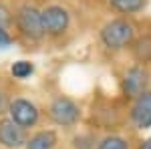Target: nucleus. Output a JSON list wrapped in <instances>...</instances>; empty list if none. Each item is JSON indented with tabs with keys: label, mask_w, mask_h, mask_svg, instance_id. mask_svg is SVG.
<instances>
[{
	"label": "nucleus",
	"mask_w": 151,
	"mask_h": 149,
	"mask_svg": "<svg viewBox=\"0 0 151 149\" xmlns=\"http://www.w3.org/2000/svg\"><path fill=\"white\" fill-rule=\"evenodd\" d=\"M133 35H135V30H133V26L129 22H125V20H111V22H107L103 26L101 40H103L105 46L117 50V48L127 46L133 40Z\"/></svg>",
	"instance_id": "nucleus-1"
},
{
	"label": "nucleus",
	"mask_w": 151,
	"mask_h": 149,
	"mask_svg": "<svg viewBox=\"0 0 151 149\" xmlns=\"http://www.w3.org/2000/svg\"><path fill=\"white\" fill-rule=\"evenodd\" d=\"M48 113H50V119L57 123V125H63V127H70L75 125L81 117V109L79 105L75 103L73 99L69 97H57L50 107H48Z\"/></svg>",
	"instance_id": "nucleus-2"
},
{
	"label": "nucleus",
	"mask_w": 151,
	"mask_h": 149,
	"mask_svg": "<svg viewBox=\"0 0 151 149\" xmlns=\"http://www.w3.org/2000/svg\"><path fill=\"white\" fill-rule=\"evenodd\" d=\"M16 26L28 38H40L45 35L42 20H40V10H36L35 6H28V4L16 12Z\"/></svg>",
	"instance_id": "nucleus-3"
},
{
	"label": "nucleus",
	"mask_w": 151,
	"mask_h": 149,
	"mask_svg": "<svg viewBox=\"0 0 151 149\" xmlns=\"http://www.w3.org/2000/svg\"><path fill=\"white\" fill-rule=\"evenodd\" d=\"M8 113H10V121L16 123L20 129H26V127H32L38 123V109L28 99H14L8 107Z\"/></svg>",
	"instance_id": "nucleus-4"
},
{
	"label": "nucleus",
	"mask_w": 151,
	"mask_h": 149,
	"mask_svg": "<svg viewBox=\"0 0 151 149\" xmlns=\"http://www.w3.org/2000/svg\"><path fill=\"white\" fill-rule=\"evenodd\" d=\"M40 20H42V30L48 35H63L69 26V12L67 8L52 4L47 6L45 10H40Z\"/></svg>",
	"instance_id": "nucleus-5"
},
{
	"label": "nucleus",
	"mask_w": 151,
	"mask_h": 149,
	"mask_svg": "<svg viewBox=\"0 0 151 149\" xmlns=\"http://www.w3.org/2000/svg\"><path fill=\"white\" fill-rule=\"evenodd\" d=\"M26 143V137H24V129L12 123L10 119H4L0 121V145L8 149H18Z\"/></svg>",
	"instance_id": "nucleus-6"
},
{
	"label": "nucleus",
	"mask_w": 151,
	"mask_h": 149,
	"mask_svg": "<svg viewBox=\"0 0 151 149\" xmlns=\"http://www.w3.org/2000/svg\"><path fill=\"white\" fill-rule=\"evenodd\" d=\"M131 117H133V123L141 129L151 127V91H145L137 97V101L133 105V111H131Z\"/></svg>",
	"instance_id": "nucleus-7"
},
{
	"label": "nucleus",
	"mask_w": 151,
	"mask_h": 149,
	"mask_svg": "<svg viewBox=\"0 0 151 149\" xmlns=\"http://www.w3.org/2000/svg\"><path fill=\"white\" fill-rule=\"evenodd\" d=\"M147 73L139 67H135V69L127 71V75H125V79H123V89L127 93L129 97H139L141 93H145V87H147Z\"/></svg>",
	"instance_id": "nucleus-8"
},
{
	"label": "nucleus",
	"mask_w": 151,
	"mask_h": 149,
	"mask_svg": "<svg viewBox=\"0 0 151 149\" xmlns=\"http://www.w3.org/2000/svg\"><path fill=\"white\" fill-rule=\"evenodd\" d=\"M24 145H26V149H55L57 147V133L55 131H38Z\"/></svg>",
	"instance_id": "nucleus-9"
},
{
	"label": "nucleus",
	"mask_w": 151,
	"mask_h": 149,
	"mask_svg": "<svg viewBox=\"0 0 151 149\" xmlns=\"http://www.w3.org/2000/svg\"><path fill=\"white\" fill-rule=\"evenodd\" d=\"M109 2L121 12H137L145 4V0H109Z\"/></svg>",
	"instance_id": "nucleus-10"
},
{
	"label": "nucleus",
	"mask_w": 151,
	"mask_h": 149,
	"mask_svg": "<svg viewBox=\"0 0 151 149\" xmlns=\"http://www.w3.org/2000/svg\"><path fill=\"white\" fill-rule=\"evenodd\" d=\"M97 149H129V143H127V139L119 137V135H109L99 143Z\"/></svg>",
	"instance_id": "nucleus-11"
},
{
	"label": "nucleus",
	"mask_w": 151,
	"mask_h": 149,
	"mask_svg": "<svg viewBox=\"0 0 151 149\" xmlns=\"http://www.w3.org/2000/svg\"><path fill=\"white\" fill-rule=\"evenodd\" d=\"M10 71H12V77H16V79H26L28 75H32L35 67H32L28 60H18V63L12 65Z\"/></svg>",
	"instance_id": "nucleus-12"
},
{
	"label": "nucleus",
	"mask_w": 151,
	"mask_h": 149,
	"mask_svg": "<svg viewBox=\"0 0 151 149\" xmlns=\"http://www.w3.org/2000/svg\"><path fill=\"white\" fill-rule=\"evenodd\" d=\"M95 139L93 137H89V135H87V137H75V147L77 149H95Z\"/></svg>",
	"instance_id": "nucleus-13"
},
{
	"label": "nucleus",
	"mask_w": 151,
	"mask_h": 149,
	"mask_svg": "<svg viewBox=\"0 0 151 149\" xmlns=\"http://www.w3.org/2000/svg\"><path fill=\"white\" fill-rule=\"evenodd\" d=\"M8 22H10V12H8L6 6H2V4H0V28H4Z\"/></svg>",
	"instance_id": "nucleus-14"
},
{
	"label": "nucleus",
	"mask_w": 151,
	"mask_h": 149,
	"mask_svg": "<svg viewBox=\"0 0 151 149\" xmlns=\"http://www.w3.org/2000/svg\"><path fill=\"white\" fill-rule=\"evenodd\" d=\"M10 42H12V38L8 35V30L6 28H0V48H6Z\"/></svg>",
	"instance_id": "nucleus-15"
},
{
	"label": "nucleus",
	"mask_w": 151,
	"mask_h": 149,
	"mask_svg": "<svg viewBox=\"0 0 151 149\" xmlns=\"http://www.w3.org/2000/svg\"><path fill=\"white\" fill-rule=\"evenodd\" d=\"M141 149H151V141H145V143L141 145Z\"/></svg>",
	"instance_id": "nucleus-16"
},
{
	"label": "nucleus",
	"mask_w": 151,
	"mask_h": 149,
	"mask_svg": "<svg viewBox=\"0 0 151 149\" xmlns=\"http://www.w3.org/2000/svg\"><path fill=\"white\" fill-rule=\"evenodd\" d=\"M2 107H4V95H2V91H0V111H2Z\"/></svg>",
	"instance_id": "nucleus-17"
}]
</instances>
